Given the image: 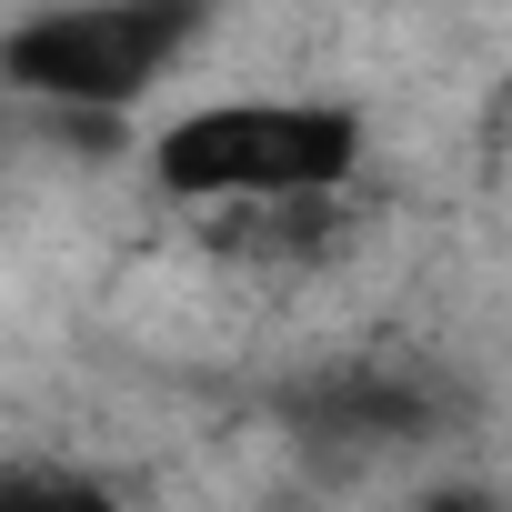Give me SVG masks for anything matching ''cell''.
<instances>
[{"label": "cell", "mask_w": 512, "mask_h": 512, "mask_svg": "<svg viewBox=\"0 0 512 512\" xmlns=\"http://www.w3.org/2000/svg\"><path fill=\"white\" fill-rule=\"evenodd\" d=\"M432 422H442V402L412 372H372V362L322 372V382L292 392V432L322 442V452H392V442H422Z\"/></svg>", "instance_id": "3957f363"}, {"label": "cell", "mask_w": 512, "mask_h": 512, "mask_svg": "<svg viewBox=\"0 0 512 512\" xmlns=\"http://www.w3.org/2000/svg\"><path fill=\"white\" fill-rule=\"evenodd\" d=\"M201 241L221 262H251V272H292V262H322L342 241V201H262V211H201Z\"/></svg>", "instance_id": "277c9868"}, {"label": "cell", "mask_w": 512, "mask_h": 512, "mask_svg": "<svg viewBox=\"0 0 512 512\" xmlns=\"http://www.w3.org/2000/svg\"><path fill=\"white\" fill-rule=\"evenodd\" d=\"M0 512H131L111 482L91 472H61V462H11L0 472Z\"/></svg>", "instance_id": "5b68a950"}, {"label": "cell", "mask_w": 512, "mask_h": 512, "mask_svg": "<svg viewBox=\"0 0 512 512\" xmlns=\"http://www.w3.org/2000/svg\"><path fill=\"white\" fill-rule=\"evenodd\" d=\"M402 512H502V492L492 482H422Z\"/></svg>", "instance_id": "8992f818"}, {"label": "cell", "mask_w": 512, "mask_h": 512, "mask_svg": "<svg viewBox=\"0 0 512 512\" xmlns=\"http://www.w3.org/2000/svg\"><path fill=\"white\" fill-rule=\"evenodd\" d=\"M492 141H512V81H502V101H492Z\"/></svg>", "instance_id": "52a82bcc"}, {"label": "cell", "mask_w": 512, "mask_h": 512, "mask_svg": "<svg viewBox=\"0 0 512 512\" xmlns=\"http://www.w3.org/2000/svg\"><path fill=\"white\" fill-rule=\"evenodd\" d=\"M211 41L201 0H61V11H21L0 31V91L41 101L51 121H131L191 51Z\"/></svg>", "instance_id": "7a4b0ae2"}, {"label": "cell", "mask_w": 512, "mask_h": 512, "mask_svg": "<svg viewBox=\"0 0 512 512\" xmlns=\"http://www.w3.org/2000/svg\"><path fill=\"white\" fill-rule=\"evenodd\" d=\"M151 191L201 211H262V201H352L372 161V121L332 91H221L151 131Z\"/></svg>", "instance_id": "6da1fadb"}]
</instances>
